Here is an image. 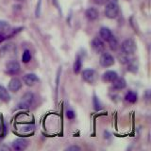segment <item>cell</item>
<instances>
[{
    "label": "cell",
    "instance_id": "6da1fadb",
    "mask_svg": "<svg viewBox=\"0 0 151 151\" xmlns=\"http://www.w3.org/2000/svg\"><path fill=\"white\" fill-rule=\"evenodd\" d=\"M121 50L123 54L132 55L136 51V44L132 39H127L122 42Z\"/></svg>",
    "mask_w": 151,
    "mask_h": 151
},
{
    "label": "cell",
    "instance_id": "7a4b0ae2",
    "mask_svg": "<svg viewBox=\"0 0 151 151\" xmlns=\"http://www.w3.org/2000/svg\"><path fill=\"white\" fill-rule=\"evenodd\" d=\"M118 13H119V7H118L117 3L115 2H110L107 4V6L105 8V15L110 18L113 19L117 17Z\"/></svg>",
    "mask_w": 151,
    "mask_h": 151
},
{
    "label": "cell",
    "instance_id": "3957f363",
    "mask_svg": "<svg viewBox=\"0 0 151 151\" xmlns=\"http://www.w3.org/2000/svg\"><path fill=\"white\" fill-rule=\"evenodd\" d=\"M33 100H34V96H33V93H27L22 96L20 102H19V104H18V107L20 109L27 110V109H28L32 105Z\"/></svg>",
    "mask_w": 151,
    "mask_h": 151
},
{
    "label": "cell",
    "instance_id": "277c9868",
    "mask_svg": "<svg viewBox=\"0 0 151 151\" xmlns=\"http://www.w3.org/2000/svg\"><path fill=\"white\" fill-rule=\"evenodd\" d=\"M82 78L84 81L93 84L97 80V73L93 69H86L82 72Z\"/></svg>",
    "mask_w": 151,
    "mask_h": 151
},
{
    "label": "cell",
    "instance_id": "5b68a950",
    "mask_svg": "<svg viewBox=\"0 0 151 151\" xmlns=\"http://www.w3.org/2000/svg\"><path fill=\"white\" fill-rule=\"evenodd\" d=\"M99 63L103 67H110V66L114 64V58L110 53H104L100 56L99 59Z\"/></svg>",
    "mask_w": 151,
    "mask_h": 151
},
{
    "label": "cell",
    "instance_id": "8992f818",
    "mask_svg": "<svg viewBox=\"0 0 151 151\" xmlns=\"http://www.w3.org/2000/svg\"><path fill=\"white\" fill-rule=\"evenodd\" d=\"M20 71V64L16 60H12L6 65V72L9 75H16Z\"/></svg>",
    "mask_w": 151,
    "mask_h": 151
},
{
    "label": "cell",
    "instance_id": "52a82bcc",
    "mask_svg": "<svg viewBox=\"0 0 151 151\" xmlns=\"http://www.w3.org/2000/svg\"><path fill=\"white\" fill-rule=\"evenodd\" d=\"M92 47L96 53H102L105 50V44L99 38H94L92 41Z\"/></svg>",
    "mask_w": 151,
    "mask_h": 151
},
{
    "label": "cell",
    "instance_id": "ba28073f",
    "mask_svg": "<svg viewBox=\"0 0 151 151\" xmlns=\"http://www.w3.org/2000/svg\"><path fill=\"white\" fill-rule=\"evenodd\" d=\"M28 145V141L26 139H16L15 141H13L12 143V148L14 150L21 151L25 150Z\"/></svg>",
    "mask_w": 151,
    "mask_h": 151
},
{
    "label": "cell",
    "instance_id": "9c48e42d",
    "mask_svg": "<svg viewBox=\"0 0 151 151\" xmlns=\"http://www.w3.org/2000/svg\"><path fill=\"white\" fill-rule=\"evenodd\" d=\"M8 87H9V90L11 92L15 93V92H18L19 90L22 88V82H21V80L19 78H12L11 80H9Z\"/></svg>",
    "mask_w": 151,
    "mask_h": 151
},
{
    "label": "cell",
    "instance_id": "30bf717a",
    "mask_svg": "<svg viewBox=\"0 0 151 151\" xmlns=\"http://www.w3.org/2000/svg\"><path fill=\"white\" fill-rule=\"evenodd\" d=\"M23 80L27 86H33V85H35L38 81H39V78H38L35 74L29 73V74H27L24 76Z\"/></svg>",
    "mask_w": 151,
    "mask_h": 151
},
{
    "label": "cell",
    "instance_id": "8fae6325",
    "mask_svg": "<svg viewBox=\"0 0 151 151\" xmlns=\"http://www.w3.org/2000/svg\"><path fill=\"white\" fill-rule=\"evenodd\" d=\"M118 78V75L114 71H107L102 75V80L105 82H112Z\"/></svg>",
    "mask_w": 151,
    "mask_h": 151
},
{
    "label": "cell",
    "instance_id": "7c38bea8",
    "mask_svg": "<svg viewBox=\"0 0 151 151\" xmlns=\"http://www.w3.org/2000/svg\"><path fill=\"white\" fill-rule=\"evenodd\" d=\"M127 86V82L125 78H117L114 81H112V87L115 90H123Z\"/></svg>",
    "mask_w": 151,
    "mask_h": 151
},
{
    "label": "cell",
    "instance_id": "4fadbf2b",
    "mask_svg": "<svg viewBox=\"0 0 151 151\" xmlns=\"http://www.w3.org/2000/svg\"><path fill=\"white\" fill-rule=\"evenodd\" d=\"M99 34H100L101 39H102L103 41H106V42H108V41L110 40L111 38L113 36V35H112V33H111V31L110 30V28L105 27L100 28Z\"/></svg>",
    "mask_w": 151,
    "mask_h": 151
},
{
    "label": "cell",
    "instance_id": "5bb4252c",
    "mask_svg": "<svg viewBox=\"0 0 151 151\" xmlns=\"http://www.w3.org/2000/svg\"><path fill=\"white\" fill-rule=\"evenodd\" d=\"M0 100L5 103H8L11 100V96H9V91L2 85H0Z\"/></svg>",
    "mask_w": 151,
    "mask_h": 151
},
{
    "label": "cell",
    "instance_id": "9a60e30c",
    "mask_svg": "<svg viewBox=\"0 0 151 151\" xmlns=\"http://www.w3.org/2000/svg\"><path fill=\"white\" fill-rule=\"evenodd\" d=\"M85 15H86V17L89 20L93 21L98 17V11L96 8H89L86 11V12H85Z\"/></svg>",
    "mask_w": 151,
    "mask_h": 151
},
{
    "label": "cell",
    "instance_id": "2e32d148",
    "mask_svg": "<svg viewBox=\"0 0 151 151\" xmlns=\"http://www.w3.org/2000/svg\"><path fill=\"white\" fill-rule=\"evenodd\" d=\"M126 101L129 102V103H135L138 100V94L133 91H129L125 96Z\"/></svg>",
    "mask_w": 151,
    "mask_h": 151
},
{
    "label": "cell",
    "instance_id": "e0dca14e",
    "mask_svg": "<svg viewBox=\"0 0 151 151\" xmlns=\"http://www.w3.org/2000/svg\"><path fill=\"white\" fill-rule=\"evenodd\" d=\"M11 29V26L7 21H3V20H0V34H6L8 33Z\"/></svg>",
    "mask_w": 151,
    "mask_h": 151
},
{
    "label": "cell",
    "instance_id": "ac0fdd59",
    "mask_svg": "<svg viewBox=\"0 0 151 151\" xmlns=\"http://www.w3.org/2000/svg\"><path fill=\"white\" fill-rule=\"evenodd\" d=\"M81 66H82V63H81V58H80L79 56L77 57V59H76L75 63H74V72L76 74H78L80 72V70H81Z\"/></svg>",
    "mask_w": 151,
    "mask_h": 151
},
{
    "label": "cell",
    "instance_id": "d6986e66",
    "mask_svg": "<svg viewBox=\"0 0 151 151\" xmlns=\"http://www.w3.org/2000/svg\"><path fill=\"white\" fill-rule=\"evenodd\" d=\"M31 60V53H30V51L29 50H25L24 51V53H23V56H22V60H23V63H29Z\"/></svg>",
    "mask_w": 151,
    "mask_h": 151
},
{
    "label": "cell",
    "instance_id": "ffe728a7",
    "mask_svg": "<svg viewBox=\"0 0 151 151\" xmlns=\"http://www.w3.org/2000/svg\"><path fill=\"white\" fill-rule=\"evenodd\" d=\"M108 42H109V45H110V48L112 50H115L118 47V42L114 36H112L111 39L108 41Z\"/></svg>",
    "mask_w": 151,
    "mask_h": 151
},
{
    "label": "cell",
    "instance_id": "44dd1931",
    "mask_svg": "<svg viewBox=\"0 0 151 151\" xmlns=\"http://www.w3.org/2000/svg\"><path fill=\"white\" fill-rule=\"evenodd\" d=\"M93 106H94V110L96 111H99L101 110V105H100V102H99L98 98L94 96H93Z\"/></svg>",
    "mask_w": 151,
    "mask_h": 151
},
{
    "label": "cell",
    "instance_id": "7402d4cb",
    "mask_svg": "<svg viewBox=\"0 0 151 151\" xmlns=\"http://www.w3.org/2000/svg\"><path fill=\"white\" fill-rule=\"evenodd\" d=\"M66 116H67L69 119H73L75 117V112L73 111H67V112H66Z\"/></svg>",
    "mask_w": 151,
    "mask_h": 151
},
{
    "label": "cell",
    "instance_id": "603a6c76",
    "mask_svg": "<svg viewBox=\"0 0 151 151\" xmlns=\"http://www.w3.org/2000/svg\"><path fill=\"white\" fill-rule=\"evenodd\" d=\"M66 150H69V151H71V150H80V148L78 147V146H76V145H74V146H70V147H68V148H66Z\"/></svg>",
    "mask_w": 151,
    "mask_h": 151
},
{
    "label": "cell",
    "instance_id": "cb8c5ba5",
    "mask_svg": "<svg viewBox=\"0 0 151 151\" xmlns=\"http://www.w3.org/2000/svg\"><path fill=\"white\" fill-rule=\"evenodd\" d=\"M4 40H5V37H4V35L0 34V44H2V42H4Z\"/></svg>",
    "mask_w": 151,
    "mask_h": 151
},
{
    "label": "cell",
    "instance_id": "d4e9b609",
    "mask_svg": "<svg viewBox=\"0 0 151 151\" xmlns=\"http://www.w3.org/2000/svg\"><path fill=\"white\" fill-rule=\"evenodd\" d=\"M2 130H3V127L1 124V121H0V136H1V134H2Z\"/></svg>",
    "mask_w": 151,
    "mask_h": 151
}]
</instances>
